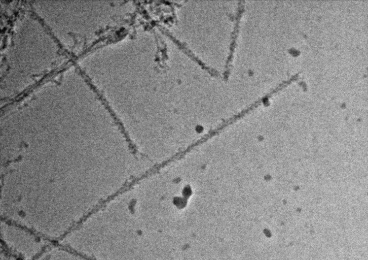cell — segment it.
I'll return each mask as SVG.
<instances>
[{
  "mask_svg": "<svg viewBox=\"0 0 368 260\" xmlns=\"http://www.w3.org/2000/svg\"><path fill=\"white\" fill-rule=\"evenodd\" d=\"M1 238L4 249L20 260H35L49 246V240L35 232L5 219L1 221Z\"/></svg>",
  "mask_w": 368,
  "mask_h": 260,
  "instance_id": "6da1fadb",
  "label": "cell"
},
{
  "mask_svg": "<svg viewBox=\"0 0 368 260\" xmlns=\"http://www.w3.org/2000/svg\"><path fill=\"white\" fill-rule=\"evenodd\" d=\"M1 260H17L15 256L12 257L10 253L2 247L1 253Z\"/></svg>",
  "mask_w": 368,
  "mask_h": 260,
  "instance_id": "7a4b0ae2",
  "label": "cell"
}]
</instances>
